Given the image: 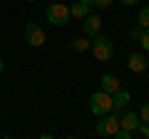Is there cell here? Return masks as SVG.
Here are the masks:
<instances>
[{
  "label": "cell",
  "instance_id": "cell-16",
  "mask_svg": "<svg viewBox=\"0 0 149 139\" xmlns=\"http://www.w3.org/2000/svg\"><path fill=\"white\" fill-rule=\"evenodd\" d=\"M139 122H147L149 124V102H144V104H142V109H139Z\"/></svg>",
  "mask_w": 149,
  "mask_h": 139
},
{
  "label": "cell",
  "instance_id": "cell-22",
  "mask_svg": "<svg viewBox=\"0 0 149 139\" xmlns=\"http://www.w3.org/2000/svg\"><path fill=\"white\" fill-rule=\"evenodd\" d=\"M3 67H5V62H3V60H0V72H3Z\"/></svg>",
  "mask_w": 149,
  "mask_h": 139
},
{
  "label": "cell",
  "instance_id": "cell-13",
  "mask_svg": "<svg viewBox=\"0 0 149 139\" xmlns=\"http://www.w3.org/2000/svg\"><path fill=\"white\" fill-rule=\"evenodd\" d=\"M137 25L149 27V5H144L142 10H139V15H137Z\"/></svg>",
  "mask_w": 149,
  "mask_h": 139
},
{
  "label": "cell",
  "instance_id": "cell-18",
  "mask_svg": "<svg viewBox=\"0 0 149 139\" xmlns=\"http://www.w3.org/2000/svg\"><path fill=\"white\" fill-rule=\"evenodd\" d=\"M142 30H144V27H142V25H134V27H132V30H129V38H132V40H134V42H137V40H139V35H142Z\"/></svg>",
  "mask_w": 149,
  "mask_h": 139
},
{
  "label": "cell",
  "instance_id": "cell-15",
  "mask_svg": "<svg viewBox=\"0 0 149 139\" xmlns=\"http://www.w3.org/2000/svg\"><path fill=\"white\" fill-rule=\"evenodd\" d=\"M134 134H139V137L149 139V124H147V122H139V124H137V129H134Z\"/></svg>",
  "mask_w": 149,
  "mask_h": 139
},
{
  "label": "cell",
  "instance_id": "cell-12",
  "mask_svg": "<svg viewBox=\"0 0 149 139\" xmlns=\"http://www.w3.org/2000/svg\"><path fill=\"white\" fill-rule=\"evenodd\" d=\"M72 50H74V52H85V50H90V38H74L72 40Z\"/></svg>",
  "mask_w": 149,
  "mask_h": 139
},
{
  "label": "cell",
  "instance_id": "cell-9",
  "mask_svg": "<svg viewBox=\"0 0 149 139\" xmlns=\"http://www.w3.org/2000/svg\"><path fill=\"white\" fill-rule=\"evenodd\" d=\"M137 124H139V114L137 112H122V114H119V127H122V129H127V132L134 134Z\"/></svg>",
  "mask_w": 149,
  "mask_h": 139
},
{
  "label": "cell",
  "instance_id": "cell-23",
  "mask_svg": "<svg viewBox=\"0 0 149 139\" xmlns=\"http://www.w3.org/2000/svg\"><path fill=\"white\" fill-rule=\"evenodd\" d=\"M25 3H35V0H25Z\"/></svg>",
  "mask_w": 149,
  "mask_h": 139
},
{
  "label": "cell",
  "instance_id": "cell-10",
  "mask_svg": "<svg viewBox=\"0 0 149 139\" xmlns=\"http://www.w3.org/2000/svg\"><path fill=\"white\" fill-rule=\"evenodd\" d=\"M100 90H104V92H109V95H114V92L119 90V80L114 75H102V80H100Z\"/></svg>",
  "mask_w": 149,
  "mask_h": 139
},
{
  "label": "cell",
  "instance_id": "cell-6",
  "mask_svg": "<svg viewBox=\"0 0 149 139\" xmlns=\"http://www.w3.org/2000/svg\"><path fill=\"white\" fill-rule=\"evenodd\" d=\"M100 27H102L100 15H85V17H82V30H85V38H95V35H100Z\"/></svg>",
  "mask_w": 149,
  "mask_h": 139
},
{
  "label": "cell",
  "instance_id": "cell-8",
  "mask_svg": "<svg viewBox=\"0 0 149 139\" xmlns=\"http://www.w3.org/2000/svg\"><path fill=\"white\" fill-rule=\"evenodd\" d=\"M127 67L132 70V72H144V70L149 67V62H147V57H144V52H132L127 57Z\"/></svg>",
  "mask_w": 149,
  "mask_h": 139
},
{
  "label": "cell",
  "instance_id": "cell-19",
  "mask_svg": "<svg viewBox=\"0 0 149 139\" xmlns=\"http://www.w3.org/2000/svg\"><path fill=\"white\" fill-rule=\"evenodd\" d=\"M114 137H117V139H132V132H127V129L119 127L117 132H114Z\"/></svg>",
  "mask_w": 149,
  "mask_h": 139
},
{
  "label": "cell",
  "instance_id": "cell-17",
  "mask_svg": "<svg viewBox=\"0 0 149 139\" xmlns=\"http://www.w3.org/2000/svg\"><path fill=\"white\" fill-rule=\"evenodd\" d=\"M112 3H114V0H95V3H92V8H97V10H104V8H109Z\"/></svg>",
  "mask_w": 149,
  "mask_h": 139
},
{
  "label": "cell",
  "instance_id": "cell-20",
  "mask_svg": "<svg viewBox=\"0 0 149 139\" xmlns=\"http://www.w3.org/2000/svg\"><path fill=\"white\" fill-rule=\"evenodd\" d=\"M119 3H124V5H137L139 0H119Z\"/></svg>",
  "mask_w": 149,
  "mask_h": 139
},
{
  "label": "cell",
  "instance_id": "cell-14",
  "mask_svg": "<svg viewBox=\"0 0 149 139\" xmlns=\"http://www.w3.org/2000/svg\"><path fill=\"white\" fill-rule=\"evenodd\" d=\"M137 45L144 50V52H149V27H144V30H142V35H139Z\"/></svg>",
  "mask_w": 149,
  "mask_h": 139
},
{
  "label": "cell",
  "instance_id": "cell-2",
  "mask_svg": "<svg viewBox=\"0 0 149 139\" xmlns=\"http://www.w3.org/2000/svg\"><path fill=\"white\" fill-rule=\"evenodd\" d=\"M90 112L97 114V117L112 112V95H109V92L100 90V92H95V95L90 97Z\"/></svg>",
  "mask_w": 149,
  "mask_h": 139
},
{
  "label": "cell",
  "instance_id": "cell-1",
  "mask_svg": "<svg viewBox=\"0 0 149 139\" xmlns=\"http://www.w3.org/2000/svg\"><path fill=\"white\" fill-rule=\"evenodd\" d=\"M90 47H92V55H95L97 62H109L112 55H114V45H112V40L104 38V35H95L92 42H90Z\"/></svg>",
  "mask_w": 149,
  "mask_h": 139
},
{
  "label": "cell",
  "instance_id": "cell-7",
  "mask_svg": "<svg viewBox=\"0 0 149 139\" xmlns=\"http://www.w3.org/2000/svg\"><path fill=\"white\" fill-rule=\"evenodd\" d=\"M129 99H132V95H129L127 90H122V87H119V90L114 92V95H112V109L122 114V109L129 104Z\"/></svg>",
  "mask_w": 149,
  "mask_h": 139
},
{
  "label": "cell",
  "instance_id": "cell-4",
  "mask_svg": "<svg viewBox=\"0 0 149 139\" xmlns=\"http://www.w3.org/2000/svg\"><path fill=\"white\" fill-rule=\"evenodd\" d=\"M119 129V112H107L102 114V122H97V134L100 137H114V132Z\"/></svg>",
  "mask_w": 149,
  "mask_h": 139
},
{
  "label": "cell",
  "instance_id": "cell-3",
  "mask_svg": "<svg viewBox=\"0 0 149 139\" xmlns=\"http://www.w3.org/2000/svg\"><path fill=\"white\" fill-rule=\"evenodd\" d=\"M45 17H47V22H52V25H65V22L70 20V8L65 5V3H50L47 10H45Z\"/></svg>",
  "mask_w": 149,
  "mask_h": 139
},
{
  "label": "cell",
  "instance_id": "cell-11",
  "mask_svg": "<svg viewBox=\"0 0 149 139\" xmlns=\"http://www.w3.org/2000/svg\"><path fill=\"white\" fill-rule=\"evenodd\" d=\"M85 15H90V5H85L82 0H77V3L70 8V17H74V20H82Z\"/></svg>",
  "mask_w": 149,
  "mask_h": 139
},
{
  "label": "cell",
  "instance_id": "cell-5",
  "mask_svg": "<svg viewBox=\"0 0 149 139\" xmlns=\"http://www.w3.org/2000/svg\"><path fill=\"white\" fill-rule=\"evenodd\" d=\"M25 42L30 45V47H40V45L47 42L45 30L37 25V22H25Z\"/></svg>",
  "mask_w": 149,
  "mask_h": 139
},
{
  "label": "cell",
  "instance_id": "cell-21",
  "mask_svg": "<svg viewBox=\"0 0 149 139\" xmlns=\"http://www.w3.org/2000/svg\"><path fill=\"white\" fill-rule=\"evenodd\" d=\"M82 3H85V5H90V8H92V3H95V0H82Z\"/></svg>",
  "mask_w": 149,
  "mask_h": 139
}]
</instances>
